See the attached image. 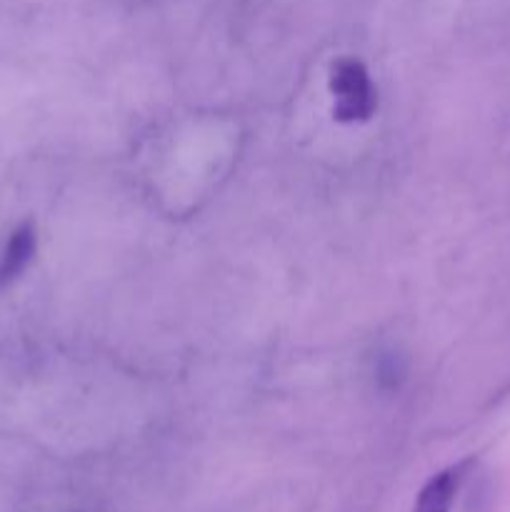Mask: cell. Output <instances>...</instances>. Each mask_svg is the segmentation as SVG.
<instances>
[{"instance_id":"cell-1","label":"cell","mask_w":510,"mask_h":512,"mask_svg":"<svg viewBox=\"0 0 510 512\" xmlns=\"http://www.w3.org/2000/svg\"><path fill=\"white\" fill-rule=\"evenodd\" d=\"M333 115L340 123H363L378 108L368 68L358 58H338L330 68Z\"/></svg>"},{"instance_id":"cell-2","label":"cell","mask_w":510,"mask_h":512,"mask_svg":"<svg viewBox=\"0 0 510 512\" xmlns=\"http://www.w3.org/2000/svg\"><path fill=\"white\" fill-rule=\"evenodd\" d=\"M35 250H38V233H35V225L28 220V223L18 225L10 233L3 255H0V290L13 285L25 273V268L33 263Z\"/></svg>"},{"instance_id":"cell-3","label":"cell","mask_w":510,"mask_h":512,"mask_svg":"<svg viewBox=\"0 0 510 512\" xmlns=\"http://www.w3.org/2000/svg\"><path fill=\"white\" fill-rule=\"evenodd\" d=\"M465 468H468V463H460L448 470H440L438 475H433L418 493L413 512H450L455 495H458Z\"/></svg>"}]
</instances>
